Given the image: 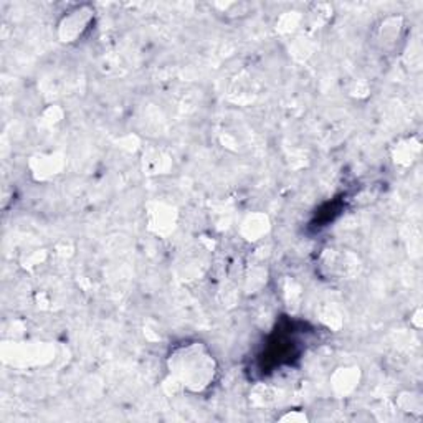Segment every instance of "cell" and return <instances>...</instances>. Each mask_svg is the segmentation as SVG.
<instances>
[{
    "label": "cell",
    "mask_w": 423,
    "mask_h": 423,
    "mask_svg": "<svg viewBox=\"0 0 423 423\" xmlns=\"http://www.w3.org/2000/svg\"><path fill=\"white\" fill-rule=\"evenodd\" d=\"M279 420L282 422H298V423H303V422H308V417L304 415V413L294 410V412H289L286 415L279 417Z\"/></svg>",
    "instance_id": "cell-7"
},
{
    "label": "cell",
    "mask_w": 423,
    "mask_h": 423,
    "mask_svg": "<svg viewBox=\"0 0 423 423\" xmlns=\"http://www.w3.org/2000/svg\"><path fill=\"white\" fill-rule=\"evenodd\" d=\"M403 32V18L402 17H387L382 21L381 27L377 30V42L381 43L382 48L390 50L395 48L398 40L402 38Z\"/></svg>",
    "instance_id": "cell-3"
},
{
    "label": "cell",
    "mask_w": 423,
    "mask_h": 423,
    "mask_svg": "<svg viewBox=\"0 0 423 423\" xmlns=\"http://www.w3.org/2000/svg\"><path fill=\"white\" fill-rule=\"evenodd\" d=\"M174 214L169 207H164L162 204H157L156 210L149 212V224L151 228L156 232H164V230H170V225L174 227Z\"/></svg>",
    "instance_id": "cell-6"
},
{
    "label": "cell",
    "mask_w": 423,
    "mask_h": 423,
    "mask_svg": "<svg viewBox=\"0 0 423 423\" xmlns=\"http://www.w3.org/2000/svg\"><path fill=\"white\" fill-rule=\"evenodd\" d=\"M242 235L248 242H257L270 232V220L263 214H252L243 220L242 224Z\"/></svg>",
    "instance_id": "cell-4"
},
{
    "label": "cell",
    "mask_w": 423,
    "mask_h": 423,
    "mask_svg": "<svg viewBox=\"0 0 423 423\" xmlns=\"http://www.w3.org/2000/svg\"><path fill=\"white\" fill-rule=\"evenodd\" d=\"M169 376L190 393H204L219 376V362L202 341H184L170 349L166 359Z\"/></svg>",
    "instance_id": "cell-1"
},
{
    "label": "cell",
    "mask_w": 423,
    "mask_h": 423,
    "mask_svg": "<svg viewBox=\"0 0 423 423\" xmlns=\"http://www.w3.org/2000/svg\"><path fill=\"white\" fill-rule=\"evenodd\" d=\"M95 21V8L88 4L75 6L70 11L63 13L57 25V35L62 43H76L83 35L90 30L91 23Z\"/></svg>",
    "instance_id": "cell-2"
},
{
    "label": "cell",
    "mask_w": 423,
    "mask_h": 423,
    "mask_svg": "<svg viewBox=\"0 0 423 423\" xmlns=\"http://www.w3.org/2000/svg\"><path fill=\"white\" fill-rule=\"evenodd\" d=\"M359 386V369L341 367L332 376V388L339 395H347Z\"/></svg>",
    "instance_id": "cell-5"
}]
</instances>
